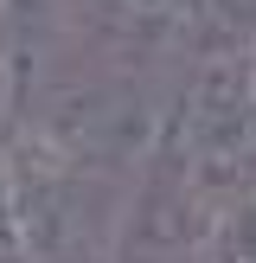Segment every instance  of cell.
I'll return each instance as SVG.
<instances>
[{
  "mask_svg": "<svg viewBox=\"0 0 256 263\" xmlns=\"http://www.w3.org/2000/svg\"><path fill=\"white\" fill-rule=\"evenodd\" d=\"M64 7H90L96 32H109V39L173 45V0H64Z\"/></svg>",
  "mask_w": 256,
  "mask_h": 263,
  "instance_id": "cell-6",
  "label": "cell"
},
{
  "mask_svg": "<svg viewBox=\"0 0 256 263\" xmlns=\"http://www.w3.org/2000/svg\"><path fill=\"white\" fill-rule=\"evenodd\" d=\"M71 161H90L102 174H128L147 161L154 135H160V103L141 77L128 71H102V77H77V84L51 90L45 109L32 116Z\"/></svg>",
  "mask_w": 256,
  "mask_h": 263,
  "instance_id": "cell-3",
  "label": "cell"
},
{
  "mask_svg": "<svg viewBox=\"0 0 256 263\" xmlns=\"http://www.w3.org/2000/svg\"><path fill=\"white\" fill-rule=\"evenodd\" d=\"M160 141L186 161L211 199L237 186H256V71L250 51L230 58H199L173 109L160 116Z\"/></svg>",
  "mask_w": 256,
  "mask_h": 263,
  "instance_id": "cell-2",
  "label": "cell"
},
{
  "mask_svg": "<svg viewBox=\"0 0 256 263\" xmlns=\"http://www.w3.org/2000/svg\"><path fill=\"white\" fill-rule=\"evenodd\" d=\"M0 263H19V238H13V186H7V135H0Z\"/></svg>",
  "mask_w": 256,
  "mask_h": 263,
  "instance_id": "cell-7",
  "label": "cell"
},
{
  "mask_svg": "<svg viewBox=\"0 0 256 263\" xmlns=\"http://www.w3.org/2000/svg\"><path fill=\"white\" fill-rule=\"evenodd\" d=\"M7 186L19 263H115L128 174L71 161L38 122L7 128Z\"/></svg>",
  "mask_w": 256,
  "mask_h": 263,
  "instance_id": "cell-1",
  "label": "cell"
},
{
  "mask_svg": "<svg viewBox=\"0 0 256 263\" xmlns=\"http://www.w3.org/2000/svg\"><path fill=\"white\" fill-rule=\"evenodd\" d=\"M173 45L192 58L256 51V0H173Z\"/></svg>",
  "mask_w": 256,
  "mask_h": 263,
  "instance_id": "cell-4",
  "label": "cell"
},
{
  "mask_svg": "<svg viewBox=\"0 0 256 263\" xmlns=\"http://www.w3.org/2000/svg\"><path fill=\"white\" fill-rule=\"evenodd\" d=\"M192 263H256V186H237L224 199H211Z\"/></svg>",
  "mask_w": 256,
  "mask_h": 263,
  "instance_id": "cell-5",
  "label": "cell"
},
{
  "mask_svg": "<svg viewBox=\"0 0 256 263\" xmlns=\"http://www.w3.org/2000/svg\"><path fill=\"white\" fill-rule=\"evenodd\" d=\"M250 71H256V51H250Z\"/></svg>",
  "mask_w": 256,
  "mask_h": 263,
  "instance_id": "cell-8",
  "label": "cell"
}]
</instances>
